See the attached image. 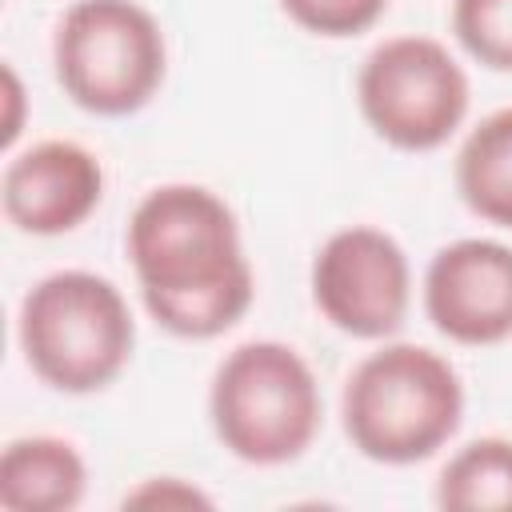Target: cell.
Masks as SVG:
<instances>
[{
    "mask_svg": "<svg viewBox=\"0 0 512 512\" xmlns=\"http://www.w3.org/2000/svg\"><path fill=\"white\" fill-rule=\"evenodd\" d=\"M124 252L148 316L180 340L224 336L252 308L256 276L244 256L240 220L204 184L144 192L128 216Z\"/></svg>",
    "mask_w": 512,
    "mask_h": 512,
    "instance_id": "cell-1",
    "label": "cell"
},
{
    "mask_svg": "<svg viewBox=\"0 0 512 512\" xmlns=\"http://www.w3.org/2000/svg\"><path fill=\"white\" fill-rule=\"evenodd\" d=\"M464 420V384L448 356L424 344H384L344 380L340 424L348 444L388 468L436 456Z\"/></svg>",
    "mask_w": 512,
    "mask_h": 512,
    "instance_id": "cell-2",
    "label": "cell"
},
{
    "mask_svg": "<svg viewBox=\"0 0 512 512\" xmlns=\"http://www.w3.org/2000/svg\"><path fill=\"white\" fill-rule=\"evenodd\" d=\"M16 340L32 376L56 392L108 388L132 360L136 320L124 292L96 272L64 268L36 280L16 316Z\"/></svg>",
    "mask_w": 512,
    "mask_h": 512,
    "instance_id": "cell-3",
    "label": "cell"
},
{
    "mask_svg": "<svg viewBox=\"0 0 512 512\" xmlns=\"http://www.w3.org/2000/svg\"><path fill=\"white\" fill-rule=\"evenodd\" d=\"M324 400L308 360L280 340L236 344L212 372L208 420L224 452L256 468L300 460L320 432Z\"/></svg>",
    "mask_w": 512,
    "mask_h": 512,
    "instance_id": "cell-4",
    "label": "cell"
},
{
    "mask_svg": "<svg viewBox=\"0 0 512 512\" xmlns=\"http://www.w3.org/2000/svg\"><path fill=\"white\" fill-rule=\"evenodd\" d=\"M52 72L76 108L132 116L164 84V28L136 0H76L56 20Z\"/></svg>",
    "mask_w": 512,
    "mask_h": 512,
    "instance_id": "cell-5",
    "label": "cell"
},
{
    "mask_svg": "<svg viewBox=\"0 0 512 512\" xmlns=\"http://www.w3.org/2000/svg\"><path fill=\"white\" fill-rule=\"evenodd\" d=\"M364 124L400 152H432L456 136L468 116L472 84L448 44L404 32L380 40L356 72Z\"/></svg>",
    "mask_w": 512,
    "mask_h": 512,
    "instance_id": "cell-6",
    "label": "cell"
},
{
    "mask_svg": "<svg viewBox=\"0 0 512 512\" xmlns=\"http://www.w3.org/2000/svg\"><path fill=\"white\" fill-rule=\"evenodd\" d=\"M312 304L356 340H388L404 328L412 304V264L396 236L372 224L332 232L312 256Z\"/></svg>",
    "mask_w": 512,
    "mask_h": 512,
    "instance_id": "cell-7",
    "label": "cell"
},
{
    "mask_svg": "<svg viewBox=\"0 0 512 512\" xmlns=\"http://www.w3.org/2000/svg\"><path fill=\"white\" fill-rule=\"evenodd\" d=\"M420 296L424 316L452 344L492 348L512 340V248L488 236L436 248Z\"/></svg>",
    "mask_w": 512,
    "mask_h": 512,
    "instance_id": "cell-8",
    "label": "cell"
},
{
    "mask_svg": "<svg viewBox=\"0 0 512 512\" xmlns=\"http://www.w3.org/2000/svg\"><path fill=\"white\" fill-rule=\"evenodd\" d=\"M104 200V168L76 140H40L16 152L0 176L4 220L24 236H64Z\"/></svg>",
    "mask_w": 512,
    "mask_h": 512,
    "instance_id": "cell-9",
    "label": "cell"
},
{
    "mask_svg": "<svg viewBox=\"0 0 512 512\" xmlns=\"http://www.w3.org/2000/svg\"><path fill=\"white\" fill-rule=\"evenodd\" d=\"M88 492V464L64 436H20L0 452L4 512H72Z\"/></svg>",
    "mask_w": 512,
    "mask_h": 512,
    "instance_id": "cell-10",
    "label": "cell"
},
{
    "mask_svg": "<svg viewBox=\"0 0 512 512\" xmlns=\"http://www.w3.org/2000/svg\"><path fill=\"white\" fill-rule=\"evenodd\" d=\"M452 180L472 216L512 228V108L488 112L464 136Z\"/></svg>",
    "mask_w": 512,
    "mask_h": 512,
    "instance_id": "cell-11",
    "label": "cell"
},
{
    "mask_svg": "<svg viewBox=\"0 0 512 512\" xmlns=\"http://www.w3.org/2000/svg\"><path fill=\"white\" fill-rule=\"evenodd\" d=\"M436 504L452 512H512V440L480 436L448 456Z\"/></svg>",
    "mask_w": 512,
    "mask_h": 512,
    "instance_id": "cell-12",
    "label": "cell"
},
{
    "mask_svg": "<svg viewBox=\"0 0 512 512\" xmlns=\"http://www.w3.org/2000/svg\"><path fill=\"white\" fill-rule=\"evenodd\" d=\"M456 44L492 72H512V0H452Z\"/></svg>",
    "mask_w": 512,
    "mask_h": 512,
    "instance_id": "cell-13",
    "label": "cell"
},
{
    "mask_svg": "<svg viewBox=\"0 0 512 512\" xmlns=\"http://www.w3.org/2000/svg\"><path fill=\"white\" fill-rule=\"evenodd\" d=\"M388 0H280V12L324 40H344V36H360L368 32L380 16H384Z\"/></svg>",
    "mask_w": 512,
    "mask_h": 512,
    "instance_id": "cell-14",
    "label": "cell"
},
{
    "mask_svg": "<svg viewBox=\"0 0 512 512\" xmlns=\"http://www.w3.org/2000/svg\"><path fill=\"white\" fill-rule=\"evenodd\" d=\"M128 504L132 508H208L212 496L200 492L196 484L180 480V476H152V480H144L140 488H132L124 496V508Z\"/></svg>",
    "mask_w": 512,
    "mask_h": 512,
    "instance_id": "cell-15",
    "label": "cell"
},
{
    "mask_svg": "<svg viewBox=\"0 0 512 512\" xmlns=\"http://www.w3.org/2000/svg\"><path fill=\"white\" fill-rule=\"evenodd\" d=\"M4 104H8V116H4V132H0V144L12 148L20 128H24V88H20V76L12 64H4Z\"/></svg>",
    "mask_w": 512,
    "mask_h": 512,
    "instance_id": "cell-16",
    "label": "cell"
}]
</instances>
